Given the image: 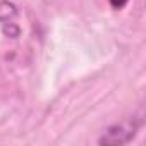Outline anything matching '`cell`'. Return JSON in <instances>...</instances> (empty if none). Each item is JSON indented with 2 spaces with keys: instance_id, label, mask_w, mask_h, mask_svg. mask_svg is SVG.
Masks as SVG:
<instances>
[{
  "instance_id": "cell-2",
  "label": "cell",
  "mask_w": 146,
  "mask_h": 146,
  "mask_svg": "<svg viewBox=\"0 0 146 146\" xmlns=\"http://www.w3.org/2000/svg\"><path fill=\"white\" fill-rule=\"evenodd\" d=\"M108 2L112 4V7H115V9H122L129 0H108Z\"/></svg>"
},
{
  "instance_id": "cell-1",
  "label": "cell",
  "mask_w": 146,
  "mask_h": 146,
  "mask_svg": "<svg viewBox=\"0 0 146 146\" xmlns=\"http://www.w3.org/2000/svg\"><path fill=\"white\" fill-rule=\"evenodd\" d=\"M139 124L132 119L129 120H124L120 124H115L113 127H110L102 137H100V144H124V143H129L134 136H136V131H137Z\"/></svg>"
}]
</instances>
